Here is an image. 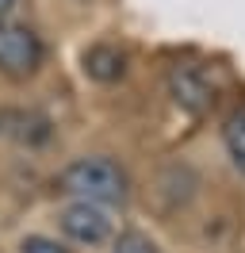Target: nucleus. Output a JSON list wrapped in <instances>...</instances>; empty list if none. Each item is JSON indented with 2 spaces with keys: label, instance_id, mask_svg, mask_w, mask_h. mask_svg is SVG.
Listing matches in <instances>:
<instances>
[{
  "label": "nucleus",
  "instance_id": "obj_2",
  "mask_svg": "<svg viewBox=\"0 0 245 253\" xmlns=\"http://www.w3.org/2000/svg\"><path fill=\"white\" fill-rule=\"evenodd\" d=\"M46 46L42 39L31 31L27 23H15V19H0V73L12 81H27L42 69Z\"/></svg>",
  "mask_w": 245,
  "mask_h": 253
},
{
  "label": "nucleus",
  "instance_id": "obj_8",
  "mask_svg": "<svg viewBox=\"0 0 245 253\" xmlns=\"http://www.w3.org/2000/svg\"><path fill=\"white\" fill-rule=\"evenodd\" d=\"M111 253H161V246H157L146 230H122V234L115 238Z\"/></svg>",
  "mask_w": 245,
  "mask_h": 253
},
{
  "label": "nucleus",
  "instance_id": "obj_5",
  "mask_svg": "<svg viewBox=\"0 0 245 253\" xmlns=\"http://www.w3.org/2000/svg\"><path fill=\"white\" fill-rule=\"evenodd\" d=\"M0 134L15 146H46L54 123L35 108H0Z\"/></svg>",
  "mask_w": 245,
  "mask_h": 253
},
{
  "label": "nucleus",
  "instance_id": "obj_4",
  "mask_svg": "<svg viewBox=\"0 0 245 253\" xmlns=\"http://www.w3.org/2000/svg\"><path fill=\"white\" fill-rule=\"evenodd\" d=\"M58 226L61 234L77 242V246H104L111 238V215L107 207L100 204H84V200H73L58 211Z\"/></svg>",
  "mask_w": 245,
  "mask_h": 253
},
{
  "label": "nucleus",
  "instance_id": "obj_3",
  "mask_svg": "<svg viewBox=\"0 0 245 253\" xmlns=\"http://www.w3.org/2000/svg\"><path fill=\"white\" fill-rule=\"evenodd\" d=\"M168 96H172V104L188 115H207L214 108V100H218V88H214V81L207 77V69H199V65H172L168 69Z\"/></svg>",
  "mask_w": 245,
  "mask_h": 253
},
{
  "label": "nucleus",
  "instance_id": "obj_7",
  "mask_svg": "<svg viewBox=\"0 0 245 253\" xmlns=\"http://www.w3.org/2000/svg\"><path fill=\"white\" fill-rule=\"evenodd\" d=\"M222 146H226L230 165L245 176V104H238L226 115V123H222Z\"/></svg>",
  "mask_w": 245,
  "mask_h": 253
},
{
  "label": "nucleus",
  "instance_id": "obj_10",
  "mask_svg": "<svg viewBox=\"0 0 245 253\" xmlns=\"http://www.w3.org/2000/svg\"><path fill=\"white\" fill-rule=\"evenodd\" d=\"M15 4H19V0H0V19H4V16H8V12H12V8H15Z\"/></svg>",
  "mask_w": 245,
  "mask_h": 253
},
{
  "label": "nucleus",
  "instance_id": "obj_1",
  "mask_svg": "<svg viewBox=\"0 0 245 253\" xmlns=\"http://www.w3.org/2000/svg\"><path fill=\"white\" fill-rule=\"evenodd\" d=\"M58 192L84 200L100 207H122L130 200V176L115 158L107 154H88V158L69 161L58 173Z\"/></svg>",
  "mask_w": 245,
  "mask_h": 253
},
{
  "label": "nucleus",
  "instance_id": "obj_6",
  "mask_svg": "<svg viewBox=\"0 0 245 253\" xmlns=\"http://www.w3.org/2000/svg\"><path fill=\"white\" fill-rule=\"evenodd\" d=\"M81 65H84V77H92L96 84H115L126 77V50L115 42H92L81 54Z\"/></svg>",
  "mask_w": 245,
  "mask_h": 253
},
{
  "label": "nucleus",
  "instance_id": "obj_9",
  "mask_svg": "<svg viewBox=\"0 0 245 253\" xmlns=\"http://www.w3.org/2000/svg\"><path fill=\"white\" fill-rule=\"evenodd\" d=\"M19 253H69L58 238H46V234H27L19 242Z\"/></svg>",
  "mask_w": 245,
  "mask_h": 253
}]
</instances>
